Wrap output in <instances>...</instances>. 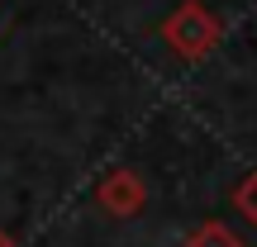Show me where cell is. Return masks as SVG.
<instances>
[{"label":"cell","instance_id":"3957f363","mask_svg":"<svg viewBox=\"0 0 257 247\" xmlns=\"http://www.w3.org/2000/svg\"><path fill=\"white\" fill-rule=\"evenodd\" d=\"M238 209H243V214H248V219L257 223V176H252V181L238 190Z\"/></svg>","mask_w":257,"mask_h":247},{"label":"cell","instance_id":"7a4b0ae2","mask_svg":"<svg viewBox=\"0 0 257 247\" xmlns=\"http://www.w3.org/2000/svg\"><path fill=\"white\" fill-rule=\"evenodd\" d=\"M191 247H238V242H233L229 233L219 228V223H210V228H205V233H200V238H195Z\"/></svg>","mask_w":257,"mask_h":247},{"label":"cell","instance_id":"6da1fadb","mask_svg":"<svg viewBox=\"0 0 257 247\" xmlns=\"http://www.w3.org/2000/svg\"><path fill=\"white\" fill-rule=\"evenodd\" d=\"M172 38L181 43V53H200V48L210 43V19H205L200 10H181V19L172 24Z\"/></svg>","mask_w":257,"mask_h":247}]
</instances>
